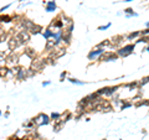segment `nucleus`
Returning <instances> with one entry per match:
<instances>
[{
	"label": "nucleus",
	"mask_w": 149,
	"mask_h": 140,
	"mask_svg": "<svg viewBox=\"0 0 149 140\" xmlns=\"http://www.w3.org/2000/svg\"><path fill=\"white\" fill-rule=\"evenodd\" d=\"M45 65H46V62L42 61V60H34L31 62V70L32 71H41Z\"/></svg>",
	"instance_id": "5"
},
{
	"label": "nucleus",
	"mask_w": 149,
	"mask_h": 140,
	"mask_svg": "<svg viewBox=\"0 0 149 140\" xmlns=\"http://www.w3.org/2000/svg\"><path fill=\"white\" fill-rule=\"evenodd\" d=\"M9 71V68L5 66H3V67H0V77H5V74H6V72Z\"/></svg>",
	"instance_id": "15"
},
{
	"label": "nucleus",
	"mask_w": 149,
	"mask_h": 140,
	"mask_svg": "<svg viewBox=\"0 0 149 140\" xmlns=\"http://www.w3.org/2000/svg\"><path fill=\"white\" fill-rule=\"evenodd\" d=\"M140 35V32H132V33H130V35L128 36V40H132V39H136V37H138V36H139Z\"/></svg>",
	"instance_id": "17"
},
{
	"label": "nucleus",
	"mask_w": 149,
	"mask_h": 140,
	"mask_svg": "<svg viewBox=\"0 0 149 140\" xmlns=\"http://www.w3.org/2000/svg\"><path fill=\"white\" fill-rule=\"evenodd\" d=\"M122 40H123L122 36H115V37H113V39H112L111 45H114V46H119V45L122 44Z\"/></svg>",
	"instance_id": "12"
},
{
	"label": "nucleus",
	"mask_w": 149,
	"mask_h": 140,
	"mask_svg": "<svg viewBox=\"0 0 149 140\" xmlns=\"http://www.w3.org/2000/svg\"><path fill=\"white\" fill-rule=\"evenodd\" d=\"M41 30H42V27H41V26L34 24V25L31 26V27H30V29L28 30V32L30 33V35H37V33H40V32H41Z\"/></svg>",
	"instance_id": "9"
},
{
	"label": "nucleus",
	"mask_w": 149,
	"mask_h": 140,
	"mask_svg": "<svg viewBox=\"0 0 149 140\" xmlns=\"http://www.w3.org/2000/svg\"><path fill=\"white\" fill-rule=\"evenodd\" d=\"M25 55L28 56V57H30V58H35L36 52H35V50H34V48L26 47V48H25Z\"/></svg>",
	"instance_id": "10"
},
{
	"label": "nucleus",
	"mask_w": 149,
	"mask_h": 140,
	"mask_svg": "<svg viewBox=\"0 0 149 140\" xmlns=\"http://www.w3.org/2000/svg\"><path fill=\"white\" fill-rule=\"evenodd\" d=\"M56 10V3L55 1H48L46 4V11L47 13H52Z\"/></svg>",
	"instance_id": "11"
},
{
	"label": "nucleus",
	"mask_w": 149,
	"mask_h": 140,
	"mask_svg": "<svg viewBox=\"0 0 149 140\" xmlns=\"http://www.w3.org/2000/svg\"><path fill=\"white\" fill-rule=\"evenodd\" d=\"M0 114H1V111H0Z\"/></svg>",
	"instance_id": "24"
},
{
	"label": "nucleus",
	"mask_w": 149,
	"mask_h": 140,
	"mask_svg": "<svg viewBox=\"0 0 149 140\" xmlns=\"http://www.w3.org/2000/svg\"><path fill=\"white\" fill-rule=\"evenodd\" d=\"M58 117H60L58 113H52V114H51V119L52 120H56V119H58Z\"/></svg>",
	"instance_id": "19"
},
{
	"label": "nucleus",
	"mask_w": 149,
	"mask_h": 140,
	"mask_svg": "<svg viewBox=\"0 0 149 140\" xmlns=\"http://www.w3.org/2000/svg\"><path fill=\"white\" fill-rule=\"evenodd\" d=\"M70 81L72 83H76V84H83V82L78 81V79H76V78H70Z\"/></svg>",
	"instance_id": "18"
},
{
	"label": "nucleus",
	"mask_w": 149,
	"mask_h": 140,
	"mask_svg": "<svg viewBox=\"0 0 149 140\" xmlns=\"http://www.w3.org/2000/svg\"><path fill=\"white\" fill-rule=\"evenodd\" d=\"M134 50V45H127V46L119 48L117 51V56H122V57H126V56H128L132 54V51Z\"/></svg>",
	"instance_id": "3"
},
{
	"label": "nucleus",
	"mask_w": 149,
	"mask_h": 140,
	"mask_svg": "<svg viewBox=\"0 0 149 140\" xmlns=\"http://www.w3.org/2000/svg\"><path fill=\"white\" fill-rule=\"evenodd\" d=\"M48 84H50V82H44V83H42L44 87H45V86H48Z\"/></svg>",
	"instance_id": "22"
},
{
	"label": "nucleus",
	"mask_w": 149,
	"mask_h": 140,
	"mask_svg": "<svg viewBox=\"0 0 149 140\" xmlns=\"http://www.w3.org/2000/svg\"><path fill=\"white\" fill-rule=\"evenodd\" d=\"M7 45H9V50L10 51H14V50H16L19 46H21L22 42L20 41V39H19V36L15 35V36H11L10 39H9V41H7Z\"/></svg>",
	"instance_id": "2"
},
{
	"label": "nucleus",
	"mask_w": 149,
	"mask_h": 140,
	"mask_svg": "<svg viewBox=\"0 0 149 140\" xmlns=\"http://www.w3.org/2000/svg\"><path fill=\"white\" fill-rule=\"evenodd\" d=\"M25 78H28V70L24 68V67H20L17 74H16V79L17 81H24Z\"/></svg>",
	"instance_id": "8"
},
{
	"label": "nucleus",
	"mask_w": 149,
	"mask_h": 140,
	"mask_svg": "<svg viewBox=\"0 0 149 140\" xmlns=\"http://www.w3.org/2000/svg\"><path fill=\"white\" fill-rule=\"evenodd\" d=\"M46 50H48V51H52L55 48V41H52V40H47V42H46Z\"/></svg>",
	"instance_id": "13"
},
{
	"label": "nucleus",
	"mask_w": 149,
	"mask_h": 140,
	"mask_svg": "<svg viewBox=\"0 0 149 140\" xmlns=\"http://www.w3.org/2000/svg\"><path fill=\"white\" fill-rule=\"evenodd\" d=\"M17 36H19V39H20V41L22 44H26V42H29L30 41V33L26 31V30H24V31H20L17 33Z\"/></svg>",
	"instance_id": "7"
},
{
	"label": "nucleus",
	"mask_w": 149,
	"mask_h": 140,
	"mask_svg": "<svg viewBox=\"0 0 149 140\" xmlns=\"http://www.w3.org/2000/svg\"><path fill=\"white\" fill-rule=\"evenodd\" d=\"M52 35H54V31H51L50 29H46L45 30V32H44V37L45 39H50V37H52Z\"/></svg>",
	"instance_id": "14"
},
{
	"label": "nucleus",
	"mask_w": 149,
	"mask_h": 140,
	"mask_svg": "<svg viewBox=\"0 0 149 140\" xmlns=\"http://www.w3.org/2000/svg\"><path fill=\"white\" fill-rule=\"evenodd\" d=\"M118 56L113 54V52H103L102 55L99 56V61L102 62H108V61H114V60H117Z\"/></svg>",
	"instance_id": "4"
},
{
	"label": "nucleus",
	"mask_w": 149,
	"mask_h": 140,
	"mask_svg": "<svg viewBox=\"0 0 149 140\" xmlns=\"http://www.w3.org/2000/svg\"><path fill=\"white\" fill-rule=\"evenodd\" d=\"M127 1H133V0H127Z\"/></svg>",
	"instance_id": "23"
},
{
	"label": "nucleus",
	"mask_w": 149,
	"mask_h": 140,
	"mask_svg": "<svg viewBox=\"0 0 149 140\" xmlns=\"http://www.w3.org/2000/svg\"><path fill=\"white\" fill-rule=\"evenodd\" d=\"M32 123L35 124L36 127H40V125H46V124L50 123V118L46 115V114H44V113H41V114H39L36 117V118H34L32 119Z\"/></svg>",
	"instance_id": "1"
},
{
	"label": "nucleus",
	"mask_w": 149,
	"mask_h": 140,
	"mask_svg": "<svg viewBox=\"0 0 149 140\" xmlns=\"http://www.w3.org/2000/svg\"><path fill=\"white\" fill-rule=\"evenodd\" d=\"M109 26H111V24H108V25H106V26H99L98 30H107L108 27H109Z\"/></svg>",
	"instance_id": "20"
},
{
	"label": "nucleus",
	"mask_w": 149,
	"mask_h": 140,
	"mask_svg": "<svg viewBox=\"0 0 149 140\" xmlns=\"http://www.w3.org/2000/svg\"><path fill=\"white\" fill-rule=\"evenodd\" d=\"M103 52H104L103 48H96V50H95V48H93V50H92V51L88 54V58L92 61V60H95V58H97V57H99V56L102 55Z\"/></svg>",
	"instance_id": "6"
},
{
	"label": "nucleus",
	"mask_w": 149,
	"mask_h": 140,
	"mask_svg": "<svg viewBox=\"0 0 149 140\" xmlns=\"http://www.w3.org/2000/svg\"><path fill=\"white\" fill-rule=\"evenodd\" d=\"M66 77V72H62V73H61V77H60V78H61V81H63V78H65Z\"/></svg>",
	"instance_id": "21"
},
{
	"label": "nucleus",
	"mask_w": 149,
	"mask_h": 140,
	"mask_svg": "<svg viewBox=\"0 0 149 140\" xmlns=\"http://www.w3.org/2000/svg\"><path fill=\"white\" fill-rule=\"evenodd\" d=\"M132 105H133L132 102H128V103H123L122 107H121V109H123V111H124V109H127V108H130Z\"/></svg>",
	"instance_id": "16"
}]
</instances>
